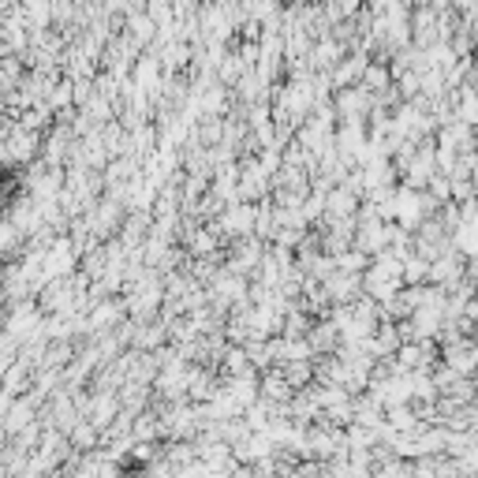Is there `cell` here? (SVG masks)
Returning <instances> with one entry per match:
<instances>
[{
    "instance_id": "cell-1",
    "label": "cell",
    "mask_w": 478,
    "mask_h": 478,
    "mask_svg": "<svg viewBox=\"0 0 478 478\" xmlns=\"http://www.w3.org/2000/svg\"><path fill=\"white\" fill-rule=\"evenodd\" d=\"M333 109H337V120L366 123L370 113H374V97H370L363 86H347V90H337V94H333Z\"/></svg>"
},
{
    "instance_id": "cell-2",
    "label": "cell",
    "mask_w": 478,
    "mask_h": 478,
    "mask_svg": "<svg viewBox=\"0 0 478 478\" xmlns=\"http://www.w3.org/2000/svg\"><path fill=\"white\" fill-rule=\"evenodd\" d=\"M307 344L314 356H337V347H340V333H337V325L329 318H321L311 325V333H307Z\"/></svg>"
},
{
    "instance_id": "cell-3",
    "label": "cell",
    "mask_w": 478,
    "mask_h": 478,
    "mask_svg": "<svg viewBox=\"0 0 478 478\" xmlns=\"http://www.w3.org/2000/svg\"><path fill=\"white\" fill-rule=\"evenodd\" d=\"M356 210H359V198L351 194L347 187H333L329 194H325V217L347 221V217H356Z\"/></svg>"
},
{
    "instance_id": "cell-4",
    "label": "cell",
    "mask_w": 478,
    "mask_h": 478,
    "mask_svg": "<svg viewBox=\"0 0 478 478\" xmlns=\"http://www.w3.org/2000/svg\"><path fill=\"white\" fill-rule=\"evenodd\" d=\"M426 281H430V262L419 258V255H411V258L404 262V288H419V284H426Z\"/></svg>"
},
{
    "instance_id": "cell-5",
    "label": "cell",
    "mask_w": 478,
    "mask_h": 478,
    "mask_svg": "<svg viewBox=\"0 0 478 478\" xmlns=\"http://www.w3.org/2000/svg\"><path fill=\"white\" fill-rule=\"evenodd\" d=\"M333 262H337V269H340V273H351V276H363V273H366V266H370V258H366V255H359L356 247L344 250V255H337Z\"/></svg>"
},
{
    "instance_id": "cell-6",
    "label": "cell",
    "mask_w": 478,
    "mask_h": 478,
    "mask_svg": "<svg viewBox=\"0 0 478 478\" xmlns=\"http://www.w3.org/2000/svg\"><path fill=\"white\" fill-rule=\"evenodd\" d=\"M474 64H478V41H474Z\"/></svg>"
}]
</instances>
